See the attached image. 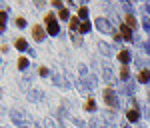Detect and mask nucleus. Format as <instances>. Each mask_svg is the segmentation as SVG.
Listing matches in <instances>:
<instances>
[{"mask_svg":"<svg viewBox=\"0 0 150 128\" xmlns=\"http://www.w3.org/2000/svg\"><path fill=\"white\" fill-rule=\"evenodd\" d=\"M46 30L50 32V34H56L58 32V24H56V20H54V16L52 14H46Z\"/></svg>","mask_w":150,"mask_h":128,"instance_id":"f257e3e1","label":"nucleus"},{"mask_svg":"<svg viewBox=\"0 0 150 128\" xmlns=\"http://www.w3.org/2000/svg\"><path fill=\"white\" fill-rule=\"evenodd\" d=\"M32 36H34V40H42V38L46 36V30H44L40 24H34V26H32Z\"/></svg>","mask_w":150,"mask_h":128,"instance_id":"f03ea898","label":"nucleus"},{"mask_svg":"<svg viewBox=\"0 0 150 128\" xmlns=\"http://www.w3.org/2000/svg\"><path fill=\"white\" fill-rule=\"evenodd\" d=\"M104 100H106L108 106H116V96H114L112 88H106V90H104Z\"/></svg>","mask_w":150,"mask_h":128,"instance_id":"7ed1b4c3","label":"nucleus"},{"mask_svg":"<svg viewBox=\"0 0 150 128\" xmlns=\"http://www.w3.org/2000/svg\"><path fill=\"white\" fill-rule=\"evenodd\" d=\"M70 30L72 32H80V28H82V24H80V18L78 16H70Z\"/></svg>","mask_w":150,"mask_h":128,"instance_id":"20e7f679","label":"nucleus"},{"mask_svg":"<svg viewBox=\"0 0 150 128\" xmlns=\"http://www.w3.org/2000/svg\"><path fill=\"white\" fill-rule=\"evenodd\" d=\"M120 36H122L124 40H130V38H132V30H130L126 24H122V26H120Z\"/></svg>","mask_w":150,"mask_h":128,"instance_id":"39448f33","label":"nucleus"},{"mask_svg":"<svg viewBox=\"0 0 150 128\" xmlns=\"http://www.w3.org/2000/svg\"><path fill=\"white\" fill-rule=\"evenodd\" d=\"M128 58H130V54H128V50H120V54H118V60L126 66V62H128Z\"/></svg>","mask_w":150,"mask_h":128,"instance_id":"423d86ee","label":"nucleus"},{"mask_svg":"<svg viewBox=\"0 0 150 128\" xmlns=\"http://www.w3.org/2000/svg\"><path fill=\"white\" fill-rule=\"evenodd\" d=\"M126 118H128L130 122H136V120H138V110H128V112H126Z\"/></svg>","mask_w":150,"mask_h":128,"instance_id":"0eeeda50","label":"nucleus"},{"mask_svg":"<svg viewBox=\"0 0 150 128\" xmlns=\"http://www.w3.org/2000/svg\"><path fill=\"white\" fill-rule=\"evenodd\" d=\"M148 78H150V72H148V70H142V72L138 74V80H140V82H146Z\"/></svg>","mask_w":150,"mask_h":128,"instance_id":"6e6552de","label":"nucleus"},{"mask_svg":"<svg viewBox=\"0 0 150 128\" xmlns=\"http://www.w3.org/2000/svg\"><path fill=\"white\" fill-rule=\"evenodd\" d=\"M126 26H128V28H136V20H134L132 16H126Z\"/></svg>","mask_w":150,"mask_h":128,"instance_id":"1a4fd4ad","label":"nucleus"},{"mask_svg":"<svg viewBox=\"0 0 150 128\" xmlns=\"http://www.w3.org/2000/svg\"><path fill=\"white\" fill-rule=\"evenodd\" d=\"M16 48L24 50V48H26V40H24V38H18V40H16Z\"/></svg>","mask_w":150,"mask_h":128,"instance_id":"9d476101","label":"nucleus"},{"mask_svg":"<svg viewBox=\"0 0 150 128\" xmlns=\"http://www.w3.org/2000/svg\"><path fill=\"white\" fill-rule=\"evenodd\" d=\"M58 16H60L62 20H70V16H68V12H66L64 8H60V12H58Z\"/></svg>","mask_w":150,"mask_h":128,"instance_id":"9b49d317","label":"nucleus"},{"mask_svg":"<svg viewBox=\"0 0 150 128\" xmlns=\"http://www.w3.org/2000/svg\"><path fill=\"white\" fill-rule=\"evenodd\" d=\"M120 78H122V80L128 78V68H126V66H122V70H120Z\"/></svg>","mask_w":150,"mask_h":128,"instance_id":"f8f14e48","label":"nucleus"},{"mask_svg":"<svg viewBox=\"0 0 150 128\" xmlns=\"http://www.w3.org/2000/svg\"><path fill=\"white\" fill-rule=\"evenodd\" d=\"M26 64H28V60H26L24 56H20V58H18V66H20V68H24Z\"/></svg>","mask_w":150,"mask_h":128,"instance_id":"ddd939ff","label":"nucleus"},{"mask_svg":"<svg viewBox=\"0 0 150 128\" xmlns=\"http://www.w3.org/2000/svg\"><path fill=\"white\" fill-rule=\"evenodd\" d=\"M94 106H96L94 100H88V102H86V110H94Z\"/></svg>","mask_w":150,"mask_h":128,"instance_id":"4468645a","label":"nucleus"},{"mask_svg":"<svg viewBox=\"0 0 150 128\" xmlns=\"http://www.w3.org/2000/svg\"><path fill=\"white\" fill-rule=\"evenodd\" d=\"M4 20H6V14L0 12V28H4Z\"/></svg>","mask_w":150,"mask_h":128,"instance_id":"2eb2a0df","label":"nucleus"},{"mask_svg":"<svg viewBox=\"0 0 150 128\" xmlns=\"http://www.w3.org/2000/svg\"><path fill=\"white\" fill-rule=\"evenodd\" d=\"M88 28H90V24H88V22H82V28H80V32H86Z\"/></svg>","mask_w":150,"mask_h":128,"instance_id":"dca6fc26","label":"nucleus"},{"mask_svg":"<svg viewBox=\"0 0 150 128\" xmlns=\"http://www.w3.org/2000/svg\"><path fill=\"white\" fill-rule=\"evenodd\" d=\"M40 74H42V76H46V74H48V70H46V66H40Z\"/></svg>","mask_w":150,"mask_h":128,"instance_id":"f3484780","label":"nucleus"},{"mask_svg":"<svg viewBox=\"0 0 150 128\" xmlns=\"http://www.w3.org/2000/svg\"><path fill=\"white\" fill-rule=\"evenodd\" d=\"M50 4H54V6H58V8H60V6H62V2H60V0H52V2H50Z\"/></svg>","mask_w":150,"mask_h":128,"instance_id":"a211bd4d","label":"nucleus"}]
</instances>
